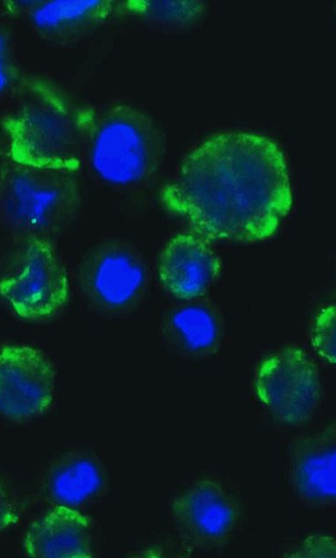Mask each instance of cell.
I'll list each match as a JSON object with an SVG mask.
<instances>
[{"label":"cell","mask_w":336,"mask_h":558,"mask_svg":"<svg viewBox=\"0 0 336 558\" xmlns=\"http://www.w3.org/2000/svg\"><path fill=\"white\" fill-rule=\"evenodd\" d=\"M335 306L323 307L317 313L312 332V345L316 352L327 362H336Z\"/></svg>","instance_id":"2e32d148"},{"label":"cell","mask_w":336,"mask_h":558,"mask_svg":"<svg viewBox=\"0 0 336 558\" xmlns=\"http://www.w3.org/2000/svg\"><path fill=\"white\" fill-rule=\"evenodd\" d=\"M17 79L11 37L7 31L0 27V96L7 93Z\"/></svg>","instance_id":"e0dca14e"},{"label":"cell","mask_w":336,"mask_h":558,"mask_svg":"<svg viewBox=\"0 0 336 558\" xmlns=\"http://www.w3.org/2000/svg\"><path fill=\"white\" fill-rule=\"evenodd\" d=\"M171 511L183 534L194 544H219L235 528L238 512L227 490L210 479H198L174 498Z\"/></svg>","instance_id":"9c48e42d"},{"label":"cell","mask_w":336,"mask_h":558,"mask_svg":"<svg viewBox=\"0 0 336 558\" xmlns=\"http://www.w3.org/2000/svg\"><path fill=\"white\" fill-rule=\"evenodd\" d=\"M220 270V259L207 239L193 232L172 237L164 246L158 263L160 284L180 300L201 296L217 279Z\"/></svg>","instance_id":"30bf717a"},{"label":"cell","mask_w":336,"mask_h":558,"mask_svg":"<svg viewBox=\"0 0 336 558\" xmlns=\"http://www.w3.org/2000/svg\"><path fill=\"white\" fill-rule=\"evenodd\" d=\"M78 280L89 304L101 312L127 311L141 298L148 280L145 262L129 244L101 242L81 260Z\"/></svg>","instance_id":"8992f818"},{"label":"cell","mask_w":336,"mask_h":558,"mask_svg":"<svg viewBox=\"0 0 336 558\" xmlns=\"http://www.w3.org/2000/svg\"><path fill=\"white\" fill-rule=\"evenodd\" d=\"M23 546L32 557H90V521L75 509L59 505L29 528Z\"/></svg>","instance_id":"8fae6325"},{"label":"cell","mask_w":336,"mask_h":558,"mask_svg":"<svg viewBox=\"0 0 336 558\" xmlns=\"http://www.w3.org/2000/svg\"><path fill=\"white\" fill-rule=\"evenodd\" d=\"M168 326L179 342L193 352L208 350L217 338V321L204 306L187 305L176 310Z\"/></svg>","instance_id":"5bb4252c"},{"label":"cell","mask_w":336,"mask_h":558,"mask_svg":"<svg viewBox=\"0 0 336 558\" xmlns=\"http://www.w3.org/2000/svg\"><path fill=\"white\" fill-rule=\"evenodd\" d=\"M0 296L25 321L45 320L63 308L69 275L48 239L27 237L0 278Z\"/></svg>","instance_id":"5b68a950"},{"label":"cell","mask_w":336,"mask_h":558,"mask_svg":"<svg viewBox=\"0 0 336 558\" xmlns=\"http://www.w3.org/2000/svg\"><path fill=\"white\" fill-rule=\"evenodd\" d=\"M165 153L164 135L156 121L128 105L114 107L94 120L86 154L94 176L115 187L149 179Z\"/></svg>","instance_id":"7a4b0ae2"},{"label":"cell","mask_w":336,"mask_h":558,"mask_svg":"<svg viewBox=\"0 0 336 558\" xmlns=\"http://www.w3.org/2000/svg\"><path fill=\"white\" fill-rule=\"evenodd\" d=\"M255 390L266 412L279 422L298 425L308 421L320 400L317 369L298 347L279 349L259 363Z\"/></svg>","instance_id":"52a82bcc"},{"label":"cell","mask_w":336,"mask_h":558,"mask_svg":"<svg viewBox=\"0 0 336 558\" xmlns=\"http://www.w3.org/2000/svg\"><path fill=\"white\" fill-rule=\"evenodd\" d=\"M1 187H2V174L0 173V194H1Z\"/></svg>","instance_id":"ffe728a7"},{"label":"cell","mask_w":336,"mask_h":558,"mask_svg":"<svg viewBox=\"0 0 336 558\" xmlns=\"http://www.w3.org/2000/svg\"><path fill=\"white\" fill-rule=\"evenodd\" d=\"M74 172L13 162L2 174L0 194L12 226L28 237L47 239L69 225L79 205Z\"/></svg>","instance_id":"277c9868"},{"label":"cell","mask_w":336,"mask_h":558,"mask_svg":"<svg viewBox=\"0 0 336 558\" xmlns=\"http://www.w3.org/2000/svg\"><path fill=\"white\" fill-rule=\"evenodd\" d=\"M335 440L333 433L309 440L292 463V482L299 496L315 504L335 498Z\"/></svg>","instance_id":"7c38bea8"},{"label":"cell","mask_w":336,"mask_h":558,"mask_svg":"<svg viewBox=\"0 0 336 558\" xmlns=\"http://www.w3.org/2000/svg\"><path fill=\"white\" fill-rule=\"evenodd\" d=\"M290 555L292 556H334L335 540L327 535L311 536Z\"/></svg>","instance_id":"ac0fdd59"},{"label":"cell","mask_w":336,"mask_h":558,"mask_svg":"<svg viewBox=\"0 0 336 558\" xmlns=\"http://www.w3.org/2000/svg\"><path fill=\"white\" fill-rule=\"evenodd\" d=\"M160 199L205 239L234 243L268 238L293 204L283 150L250 131L205 138L184 156Z\"/></svg>","instance_id":"6da1fadb"},{"label":"cell","mask_w":336,"mask_h":558,"mask_svg":"<svg viewBox=\"0 0 336 558\" xmlns=\"http://www.w3.org/2000/svg\"><path fill=\"white\" fill-rule=\"evenodd\" d=\"M100 483L101 478L94 464L81 460L60 470L53 478L52 488L59 501L78 504L94 495Z\"/></svg>","instance_id":"9a60e30c"},{"label":"cell","mask_w":336,"mask_h":558,"mask_svg":"<svg viewBox=\"0 0 336 558\" xmlns=\"http://www.w3.org/2000/svg\"><path fill=\"white\" fill-rule=\"evenodd\" d=\"M93 121L54 97L33 98L3 122L9 156L20 165L75 171Z\"/></svg>","instance_id":"3957f363"},{"label":"cell","mask_w":336,"mask_h":558,"mask_svg":"<svg viewBox=\"0 0 336 558\" xmlns=\"http://www.w3.org/2000/svg\"><path fill=\"white\" fill-rule=\"evenodd\" d=\"M54 387V371L40 350L20 344L0 348V414L24 421L44 413Z\"/></svg>","instance_id":"ba28073f"},{"label":"cell","mask_w":336,"mask_h":558,"mask_svg":"<svg viewBox=\"0 0 336 558\" xmlns=\"http://www.w3.org/2000/svg\"><path fill=\"white\" fill-rule=\"evenodd\" d=\"M17 521V514L6 492L0 486V535Z\"/></svg>","instance_id":"d6986e66"},{"label":"cell","mask_w":336,"mask_h":558,"mask_svg":"<svg viewBox=\"0 0 336 558\" xmlns=\"http://www.w3.org/2000/svg\"><path fill=\"white\" fill-rule=\"evenodd\" d=\"M29 20L38 31L61 35L99 21L107 12L102 1H40L29 7Z\"/></svg>","instance_id":"4fadbf2b"}]
</instances>
